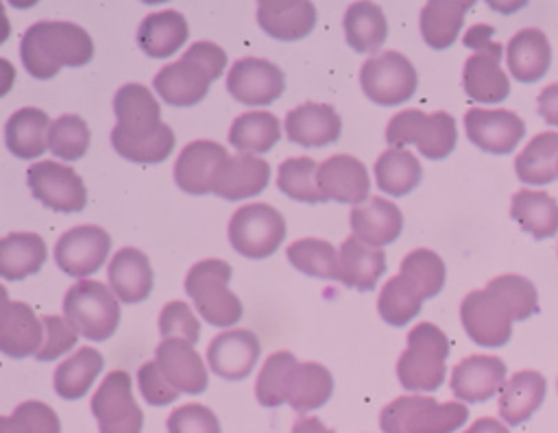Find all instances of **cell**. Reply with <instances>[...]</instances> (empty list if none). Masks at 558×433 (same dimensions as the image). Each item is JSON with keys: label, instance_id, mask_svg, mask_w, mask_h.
<instances>
[{"label": "cell", "instance_id": "6da1fadb", "mask_svg": "<svg viewBox=\"0 0 558 433\" xmlns=\"http://www.w3.org/2000/svg\"><path fill=\"white\" fill-rule=\"evenodd\" d=\"M113 111L118 124L111 131V144L118 154L135 163H159L174 148V133L161 122V109L153 91L129 83L116 91Z\"/></svg>", "mask_w": 558, "mask_h": 433}, {"label": "cell", "instance_id": "7a4b0ae2", "mask_svg": "<svg viewBox=\"0 0 558 433\" xmlns=\"http://www.w3.org/2000/svg\"><path fill=\"white\" fill-rule=\"evenodd\" d=\"M20 57L35 78H52L63 65L81 67L94 57L89 33L72 22H37L20 41Z\"/></svg>", "mask_w": 558, "mask_h": 433}, {"label": "cell", "instance_id": "3957f363", "mask_svg": "<svg viewBox=\"0 0 558 433\" xmlns=\"http://www.w3.org/2000/svg\"><path fill=\"white\" fill-rule=\"evenodd\" d=\"M227 54L211 41H196L174 63L163 65L153 85L163 102L172 107H192L201 102L209 85L225 72Z\"/></svg>", "mask_w": 558, "mask_h": 433}, {"label": "cell", "instance_id": "277c9868", "mask_svg": "<svg viewBox=\"0 0 558 433\" xmlns=\"http://www.w3.org/2000/svg\"><path fill=\"white\" fill-rule=\"evenodd\" d=\"M449 355L447 335L432 322H418L408 333V348L397 361V376L405 389L434 392L445 381V359Z\"/></svg>", "mask_w": 558, "mask_h": 433}, {"label": "cell", "instance_id": "5b68a950", "mask_svg": "<svg viewBox=\"0 0 558 433\" xmlns=\"http://www.w3.org/2000/svg\"><path fill=\"white\" fill-rule=\"evenodd\" d=\"M469 418V409L458 403H438L429 396H399L381 409L384 433H453Z\"/></svg>", "mask_w": 558, "mask_h": 433}, {"label": "cell", "instance_id": "8992f818", "mask_svg": "<svg viewBox=\"0 0 558 433\" xmlns=\"http://www.w3.org/2000/svg\"><path fill=\"white\" fill-rule=\"evenodd\" d=\"M231 279V265L222 259H201L185 276V292L192 296L196 311L218 329H227L240 322L242 302L227 287Z\"/></svg>", "mask_w": 558, "mask_h": 433}, {"label": "cell", "instance_id": "52a82bcc", "mask_svg": "<svg viewBox=\"0 0 558 433\" xmlns=\"http://www.w3.org/2000/svg\"><path fill=\"white\" fill-rule=\"evenodd\" d=\"M493 26L475 24L464 35V46L475 50V54L464 61L462 70V85L473 102L493 104L506 100L510 94L508 76L499 67L504 48L493 41Z\"/></svg>", "mask_w": 558, "mask_h": 433}, {"label": "cell", "instance_id": "ba28073f", "mask_svg": "<svg viewBox=\"0 0 558 433\" xmlns=\"http://www.w3.org/2000/svg\"><path fill=\"white\" fill-rule=\"evenodd\" d=\"M63 313L89 342L111 337L120 324V305L111 287L100 281H78L63 298Z\"/></svg>", "mask_w": 558, "mask_h": 433}, {"label": "cell", "instance_id": "9c48e42d", "mask_svg": "<svg viewBox=\"0 0 558 433\" xmlns=\"http://www.w3.org/2000/svg\"><path fill=\"white\" fill-rule=\"evenodd\" d=\"M386 141L390 148L414 144L423 157L445 159L456 148L458 128L456 120L445 111L427 115L418 109H405L390 117Z\"/></svg>", "mask_w": 558, "mask_h": 433}, {"label": "cell", "instance_id": "30bf717a", "mask_svg": "<svg viewBox=\"0 0 558 433\" xmlns=\"http://www.w3.org/2000/svg\"><path fill=\"white\" fill-rule=\"evenodd\" d=\"M283 237L286 220L266 202L244 205L229 220V242L246 259H266L275 255Z\"/></svg>", "mask_w": 558, "mask_h": 433}, {"label": "cell", "instance_id": "8fae6325", "mask_svg": "<svg viewBox=\"0 0 558 433\" xmlns=\"http://www.w3.org/2000/svg\"><path fill=\"white\" fill-rule=\"evenodd\" d=\"M414 65L395 50H386L368 59L360 70V85L366 98L381 107H395L408 102L416 91Z\"/></svg>", "mask_w": 558, "mask_h": 433}, {"label": "cell", "instance_id": "7c38bea8", "mask_svg": "<svg viewBox=\"0 0 558 433\" xmlns=\"http://www.w3.org/2000/svg\"><path fill=\"white\" fill-rule=\"evenodd\" d=\"M460 320L466 335L486 348L506 346L512 337L514 316L508 302L493 289H473L460 305Z\"/></svg>", "mask_w": 558, "mask_h": 433}, {"label": "cell", "instance_id": "4fadbf2b", "mask_svg": "<svg viewBox=\"0 0 558 433\" xmlns=\"http://www.w3.org/2000/svg\"><path fill=\"white\" fill-rule=\"evenodd\" d=\"M92 413L100 433H142L144 413L131 394L126 370H111L92 396Z\"/></svg>", "mask_w": 558, "mask_h": 433}, {"label": "cell", "instance_id": "5bb4252c", "mask_svg": "<svg viewBox=\"0 0 558 433\" xmlns=\"http://www.w3.org/2000/svg\"><path fill=\"white\" fill-rule=\"evenodd\" d=\"M26 181L33 196L48 209L70 213L87 205L83 178L68 165L57 161H39L26 170Z\"/></svg>", "mask_w": 558, "mask_h": 433}, {"label": "cell", "instance_id": "9a60e30c", "mask_svg": "<svg viewBox=\"0 0 558 433\" xmlns=\"http://www.w3.org/2000/svg\"><path fill=\"white\" fill-rule=\"evenodd\" d=\"M111 250V237L105 228L83 224L65 231L54 246L57 265L76 279L92 276L98 272Z\"/></svg>", "mask_w": 558, "mask_h": 433}, {"label": "cell", "instance_id": "2e32d148", "mask_svg": "<svg viewBox=\"0 0 558 433\" xmlns=\"http://www.w3.org/2000/svg\"><path fill=\"white\" fill-rule=\"evenodd\" d=\"M286 87L283 72L257 57H244L238 59L227 74V89L229 94L248 107H264L275 102Z\"/></svg>", "mask_w": 558, "mask_h": 433}, {"label": "cell", "instance_id": "e0dca14e", "mask_svg": "<svg viewBox=\"0 0 558 433\" xmlns=\"http://www.w3.org/2000/svg\"><path fill=\"white\" fill-rule=\"evenodd\" d=\"M464 128L471 144L488 154H510L525 135L523 120L508 109L473 107L464 113Z\"/></svg>", "mask_w": 558, "mask_h": 433}, {"label": "cell", "instance_id": "ac0fdd59", "mask_svg": "<svg viewBox=\"0 0 558 433\" xmlns=\"http://www.w3.org/2000/svg\"><path fill=\"white\" fill-rule=\"evenodd\" d=\"M259 339L253 331L231 329L216 335L207 346V363L214 374L227 381L246 379L259 359Z\"/></svg>", "mask_w": 558, "mask_h": 433}, {"label": "cell", "instance_id": "d6986e66", "mask_svg": "<svg viewBox=\"0 0 558 433\" xmlns=\"http://www.w3.org/2000/svg\"><path fill=\"white\" fill-rule=\"evenodd\" d=\"M0 350L13 359L37 355L44 342L41 318L26 302H11L4 287H0Z\"/></svg>", "mask_w": 558, "mask_h": 433}, {"label": "cell", "instance_id": "ffe728a7", "mask_svg": "<svg viewBox=\"0 0 558 433\" xmlns=\"http://www.w3.org/2000/svg\"><path fill=\"white\" fill-rule=\"evenodd\" d=\"M316 178L325 200L344 205H362L371 189L366 165L351 154H331L318 163Z\"/></svg>", "mask_w": 558, "mask_h": 433}, {"label": "cell", "instance_id": "44dd1931", "mask_svg": "<svg viewBox=\"0 0 558 433\" xmlns=\"http://www.w3.org/2000/svg\"><path fill=\"white\" fill-rule=\"evenodd\" d=\"M155 361L179 394H201L207 389V368L190 342L177 337L161 339Z\"/></svg>", "mask_w": 558, "mask_h": 433}, {"label": "cell", "instance_id": "7402d4cb", "mask_svg": "<svg viewBox=\"0 0 558 433\" xmlns=\"http://www.w3.org/2000/svg\"><path fill=\"white\" fill-rule=\"evenodd\" d=\"M506 383V363L490 355H471L456 363L451 372V392L466 403H484L501 392Z\"/></svg>", "mask_w": 558, "mask_h": 433}, {"label": "cell", "instance_id": "603a6c76", "mask_svg": "<svg viewBox=\"0 0 558 433\" xmlns=\"http://www.w3.org/2000/svg\"><path fill=\"white\" fill-rule=\"evenodd\" d=\"M268 181V161L255 154H229L216 170L211 191L225 200H242L264 191Z\"/></svg>", "mask_w": 558, "mask_h": 433}, {"label": "cell", "instance_id": "cb8c5ba5", "mask_svg": "<svg viewBox=\"0 0 558 433\" xmlns=\"http://www.w3.org/2000/svg\"><path fill=\"white\" fill-rule=\"evenodd\" d=\"M229 157L225 146L209 141V139H196L190 141L174 163V183L179 189L203 196L209 194L214 187V176L220 165V161Z\"/></svg>", "mask_w": 558, "mask_h": 433}, {"label": "cell", "instance_id": "d4e9b609", "mask_svg": "<svg viewBox=\"0 0 558 433\" xmlns=\"http://www.w3.org/2000/svg\"><path fill=\"white\" fill-rule=\"evenodd\" d=\"M283 126L290 141L305 148H318L340 137L342 120L331 104L303 102L286 115Z\"/></svg>", "mask_w": 558, "mask_h": 433}, {"label": "cell", "instance_id": "484cf974", "mask_svg": "<svg viewBox=\"0 0 558 433\" xmlns=\"http://www.w3.org/2000/svg\"><path fill=\"white\" fill-rule=\"evenodd\" d=\"M351 228L353 235L366 246L381 248L401 235L403 215L395 202L373 196L351 209Z\"/></svg>", "mask_w": 558, "mask_h": 433}, {"label": "cell", "instance_id": "4316f807", "mask_svg": "<svg viewBox=\"0 0 558 433\" xmlns=\"http://www.w3.org/2000/svg\"><path fill=\"white\" fill-rule=\"evenodd\" d=\"M257 22L279 41H296L312 33L316 9L307 0H264L257 4Z\"/></svg>", "mask_w": 558, "mask_h": 433}, {"label": "cell", "instance_id": "83f0119b", "mask_svg": "<svg viewBox=\"0 0 558 433\" xmlns=\"http://www.w3.org/2000/svg\"><path fill=\"white\" fill-rule=\"evenodd\" d=\"M109 287L122 302H140L153 289V268L148 257L137 248H120L109 261Z\"/></svg>", "mask_w": 558, "mask_h": 433}, {"label": "cell", "instance_id": "f1b7e54d", "mask_svg": "<svg viewBox=\"0 0 558 433\" xmlns=\"http://www.w3.org/2000/svg\"><path fill=\"white\" fill-rule=\"evenodd\" d=\"M508 70L519 83L541 81L551 63V48L543 30L523 28L519 30L506 48Z\"/></svg>", "mask_w": 558, "mask_h": 433}, {"label": "cell", "instance_id": "f546056e", "mask_svg": "<svg viewBox=\"0 0 558 433\" xmlns=\"http://www.w3.org/2000/svg\"><path fill=\"white\" fill-rule=\"evenodd\" d=\"M331 392H333V376L323 363L296 361L288 372L286 403L299 413L323 407L331 398Z\"/></svg>", "mask_w": 558, "mask_h": 433}, {"label": "cell", "instance_id": "4dcf8cb0", "mask_svg": "<svg viewBox=\"0 0 558 433\" xmlns=\"http://www.w3.org/2000/svg\"><path fill=\"white\" fill-rule=\"evenodd\" d=\"M547 392L545 376L536 370L514 372L499 392V416L517 426L525 422L543 403Z\"/></svg>", "mask_w": 558, "mask_h": 433}, {"label": "cell", "instance_id": "1f68e13d", "mask_svg": "<svg viewBox=\"0 0 558 433\" xmlns=\"http://www.w3.org/2000/svg\"><path fill=\"white\" fill-rule=\"evenodd\" d=\"M50 117L37 107L17 109L4 126L7 148L20 159H35L48 148Z\"/></svg>", "mask_w": 558, "mask_h": 433}, {"label": "cell", "instance_id": "d6a6232c", "mask_svg": "<svg viewBox=\"0 0 558 433\" xmlns=\"http://www.w3.org/2000/svg\"><path fill=\"white\" fill-rule=\"evenodd\" d=\"M187 22L179 11H159L144 17L137 30L140 48L155 59L174 54L187 41Z\"/></svg>", "mask_w": 558, "mask_h": 433}, {"label": "cell", "instance_id": "836d02e7", "mask_svg": "<svg viewBox=\"0 0 558 433\" xmlns=\"http://www.w3.org/2000/svg\"><path fill=\"white\" fill-rule=\"evenodd\" d=\"M340 265L347 287L371 292L386 270V255L351 235L340 246Z\"/></svg>", "mask_w": 558, "mask_h": 433}, {"label": "cell", "instance_id": "e575fe53", "mask_svg": "<svg viewBox=\"0 0 558 433\" xmlns=\"http://www.w3.org/2000/svg\"><path fill=\"white\" fill-rule=\"evenodd\" d=\"M510 215L534 239H547L558 233V202L547 191H517L510 202Z\"/></svg>", "mask_w": 558, "mask_h": 433}, {"label": "cell", "instance_id": "d590c367", "mask_svg": "<svg viewBox=\"0 0 558 433\" xmlns=\"http://www.w3.org/2000/svg\"><path fill=\"white\" fill-rule=\"evenodd\" d=\"M48 257L46 242L37 233H11L0 242V276L20 281L35 274Z\"/></svg>", "mask_w": 558, "mask_h": 433}, {"label": "cell", "instance_id": "8d00e7d4", "mask_svg": "<svg viewBox=\"0 0 558 433\" xmlns=\"http://www.w3.org/2000/svg\"><path fill=\"white\" fill-rule=\"evenodd\" d=\"M514 172L525 185H549L558 176V133H538L517 154Z\"/></svg>", "mask_w": 558, "mask_h": 433}, {"label": "cell", "instance_id": "74e56055", "mask_svg": "<svg viewBox=\"0 0 558 433\" xmlns=\"http://www.w3.org/2000/svg\"><path fill=\"white\" fill-rule=\"evenodd\" d=\"M473 2H451V0H432L421 11V35L425 44L434 50L449 48L462 28L466 11Z\"/></svg>", "mask_w": 558, "mask_h": 433}, {"label": "cell", "instance_id": "f35d334b", "mask_svg": "<svg viewBox=\"0 0 558 433\" xmlns=\"http://www.w3.org/2000/svg\"><path fill=\"white\" fill-rule=\"evenodd\" d=\"M281 137L279 120L268 111H248L233 120L229 144L240 154H264Z\"/></svg>", "mask_w": 558, "mask_h": 433}, {"label": "cell", "instance_id": "ab89813d", "mask_svg": "<svg viewBox=\"0 0 558 433\" xmlns=\"http://www.w3.org/2000/svg\"><path fill=\"white\" fill-rule=\"evenodd\" d=\"M105 361L102 355L92 346H81L70 359L54 370V392L65 400H76L87 394Z\"/></svg>", "mask_w": 558, "mask_h": 433}, {"label": "cell", "instance_id": "60d3db41", "mask_svg": "<svg viewBox=\"0 0 558 433\" xmlns=\"http://www.w3.org/2000/svg\"><path fill=\"white\" fill-rule=\"evenodd\" d=\"M388 35L386 15L375 2H353L344 13V37L355 52H377Z\"/></svg>", "mask_w": 558, "mask_h": 433}, {"label": "cell", "instance_id": "b9f144b4", "mask_svg": "<svg viewBox=\"0 0 558 433\" xmlns=\"http://www.w3.org/2000/svg\"><path fill=\"white\" fill-rule=\"evenodd\" d=\"M418 159L403 148H388L375 161V178L379 189L390 196H405L421 183Z\"/></svg>", "mask_w": 558, "mask_h": 433}, {"label": "cell", "instance_id": "7bdbcfd3", "mask_svg": "<svg viewBox=\"0 0 558 433\" xmlns=\"http://www.w3.org/2000/svg\"><path fill=\"white\" fill-rule=\"evenodd\" d=\"M290 263L307 276L327 279V281H342V265L340 252L325 239H296L286 250Z\"/></svg>", "mask_w": 558, "mask_h": 433}, {"label": "cell", "instance_id": "ee69618b", "mask_svg": "<svg viewBox=\"0 0 558 433\" xmlns=\"http://www.w3.org/2000/svg\"><path fill=\"white\" fill-rule=\"evenodd\" d=\"M401 279L410 285V289L421 298H434L445 285V263L442 259L427 248H416L408 252L401 261Z\"/></svg>", "mask_w": 558, "mask_h": 433}, {"label": "cell", "instance_id": "f6af8a7d", "mask_svg": "<svg viewBox=\"0 0 558 433\" xmlns=\"http://www.w3.org/2000/svg\"><path fill=\"white\" fill-rule=\"evenodd\" d=\"M318 163L310 157H292L279 165L277 187L299 202H325L318 187Z\"/></svg>", "mask_w": 558, "mask_h": 433}, {"label": "cell", "instance_id": "bcb514c9", "mask_svg": "<svg viewBox=\"0 0 558 433\" xmlns=\"http://www.w3.org/2000/svg\"><path fill=\"white\" fill-rule=\"evenodd\" d=\"M89 126L81 115L65 113L57 120H52L48 131V148L54 157L65 161L81 159L89 148Z\"/></svg>", "mask_w": 558, "mask_h": 433}, {"label": "cell", "instance_id": "7dc6e473", "mask_svg": "<svg viewBox=\"0 0 558 433\" xmlns=\"http://www.w3.org/2000/svg\"><path fill=\"white\" fill-rule=\"evenodd\" d=\"M421 305L423 300L410 289V285L401 279V274L386 281L377 300L379 316L390 326L408 324L421 311Z\"/></svg>", "mask_w": 558, "mask_h": 433}, {"label": "cell", "instance_id": "c3c4849f", "mask_svg": "<svg viewBox=\"0 0 558 433\" xmlns=\"http://www.w3.org/2000/svg\"><path fill=\"white\" fill-rule=\"evenodd\" d=\"M296 363L294 355L288 350H277L268 355L255 383V396L264 407H279L286 403V381L288 372Z\"/></svg>", "mask_w": 558, "mask_h": 433}, {"label": "cell", "instance_id": "681fc988", "mask_svg": "<svg viewBox=\"0 0 558 433\" xmlns=\"http://www.w3.org/2000/svg\"><path fill=\"white\" fill-rule=\"evenodd\" d=\"M0 433H61V424L52 407L26 400L11 416L0 418Z\"/></svg>", "mask_w": 558, "mask_h": 433}, {"label": "cell", "instance_id": "f907efd6", "mask_svg": "<svg viewBox=\"0 0 558 433\" xmlns=\"http://www.w3.org/2000/svg\"><path fill=\"white\" fill-rule=\"evenodd\" d=\"M488 289L497 292L510 307L514 320H527L538 311V294L532 281L519 274H504L486 285Z\"/></svg>", "mask_w": 558, "mask_h": 433}, {"label": "cell", "instance_id": "816d5d0a", "mask_svg": "<svg viewBox=\"0 0 558 433\" xmlns=\"http://www.w3.org/2000/svg\"><path fill=\"white\" fill-rule=\"evenodd\" d=\"M44 324V342L37 350V361H52L76 346L78 331L65 316H41Z\"/></svg>", "mask_w": 558, "mask_h": 433}, {"label": "cell", "instance_id": "f5cc1de1", "mask_svg": "<svg viewBox=\"0 0 558 433\" xmlns=\"http://www.w3.org/2000/svg\"><path fill=\"white\" fill-rule=\"evenodd\" d=\"M159 333L163 339L177 337V339H185L194 346L201 337V324H198L196 316L192 313V309L183 300H172V302L163 305V309L159 313Z\"/></svg>", "mask_w": 558, "mask_h": 433}, {"label": "cell", "instance_id": "db71d44e", "mask_svg": "<svg viewBox=\"0 0 558 433\" xmlns=\"http://www.w3.org/2000/svg\"><path fill=\"white\" fill-rule=\"evenodd\" d=\"M168 433H220L216 413L198 403L183 405L168 416Z\"/></svg>", "mask_w": 558, "mask_h": 433}, {"label": "cell", "instance_id": "11a10c76", "mask_svg": "<svg viewBox=\"0 0 558 433\" xmlns=\"http://www.w3.org/2000/svg\"><path fill=\"white\" fill-rule=\"evenodd\" d=\"M137 385L148 405H170L172 400L179 398V392L166 381L161 374L157 361H146L137 370Z\"/></svg>", "mask_w": 558, "mask_h": 433}, {"label": "cell", "instance_id": "9f6ffc18", "mask_svg": "<svg viewBox=\"0 0 558 433\" xmlns=\"http://www.w3.org/2000/svg\"><path fill=\"white\" fill-rule=\"evenodd\" d=\"M538 113L547 124L558 126V83L547 85L538 94Z\"/></svg>", "mask_w": 558, "mask_h": 433}, {"label": "cell", "instance_id": "6f0895ef", "mask_svg": "<svg viewBox=\"0 0 558 433\" xmlns=\"http://www.w3.org/2000/svg\"><path fill=\"white\" fill-rule=\"evenodd\" d=\"M292 433H333V431L327 429L316 416H305L294 422Z\"/></svg>", "mask_w": 558, "mask_h": 433}, {"label": "cell", "instance_id": "680465c9", "mask_svg": "<svg viewBox=\"0 0 558 433\" xmlns=\"http://www.w3.org/2000/svg\"><path fill=\"white\" fill-rule=\"evenodd\" d=\"M464 433H510V431L495 418H477Z\"/></svg>", "mask_w": 558, "mask_h": 433}]
</instances>
